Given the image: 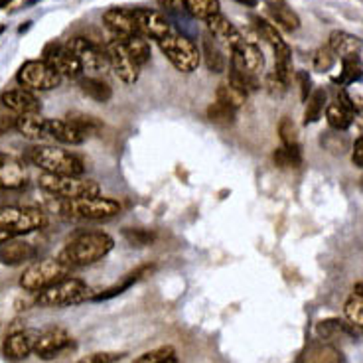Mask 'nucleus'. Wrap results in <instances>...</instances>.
<instances>
[{"label": "nucleus", "instance_id": "1", "mask_svg": "<svg viewBox=\"0 0 363 363\" xmlns=\"http://www.w3.org/2000/svg\"><path fill=\"white\" fill-rule=\"evenodd\" d=\"M113 247H115V239L105 231H77L65 241L57 259L69 269L89 267L103 261L113 251Z\"/></svg>", "mask_w": 363, "mask_h": 363}, {"label": "nucleus", "instance_id": "2", "mask_svg": "<svg viewBox=\"0 0 363 363\" xmlns=\"http://www.w3.org/2000/svg\"><path fill=\"white\" fill-rule=\"evenodd\" d=\"M26 160L38 166L45 174H57V176H83L85 164L72 150H64L60 146L40 145L32 146L26 150Z\"/></svg>", "mask_w": 363, "mask_h": 363}, {"label": "nucleus", "instance_id": "3", "mask_svg": "<svg viewBox=\"0 0 363 363\" xmlns=\"http://www.w3.org/2000/svg\"><path fill=\"white\" fill-rule=\"evenodd\" d=\"M38 186L60 200H77L101 196V186L95 180L83 176H57V174H40Z\"/></svg>", "mask_w": 363, "mask_h": 363}, {"label": "nucleus", "instance_id": "4", "mask_svg": "<svg viewBox=\"0 0 363 363\" xmlns=\"http://www.w3.org/2000/svg\"><path fill=\"white\" fill-rule=\"evenodd\" d=\"M121 203L113 198L93 196V198H77V200H60L62 216L69 219H87V221H105L117 218L121 213Z\"/></svg>", "mask_w": 363, "mask_h": 363}, {"label": "nucleus", "instance_id": "5", "mask_svg": "<svg viewBox=\"0 0 363 363\" xmlns=\"http://www.w3.org/2000/svg\"><path fill=\"white\" fill-rule=\"evenodd\" d=\"M160 52L166 55V60L180 73H194L201 64V52L194 40L184 34H168L162 40H158Z\"/></svg>", "mask_w": 363, "mask_h": 363}, {"label": "nucleus", "instance_id": "6", "mask_svg": "<svg viewBox=\"0 0 363 363\" xmlns=\"http://www.w3.org/2000/svg\"><path fill=\"white\" fill-rule=\"evenodd\" d=\"M69 271L72 269L62 263L60 259H40V261H34L28 269H24L22 277H20V286L26 292L38 294L65 277H69Z\"/></svg>", "mask_w": 363, "mask_h": 363}, {"label": "nucleus", "instance_id": "7", "mask_svg": "<svg viewBox=\"0 0 363 363\" xmlns=\"http://www.w3.org/2000/svg\"><path fill=\"white\" fill-rule=\"evenodd\" d=\"M91 289L82 281V279H73L65 277L60 282L52 284L50 289L38 292L36 304L42 308H62V306H72L79 304L83 300L91 298Z\"/></svg>", "mask_w": 363, "mask_h": 363}, {"label": "nucleus", "instance_id": "8", "mask_svg": "<svg viewBox=\"0 0 363 363\" xmlns=\"http://www.w3.org/2000/svg\"><path fill=\"white\" fill-rule=\"evenodd\" d=\"M62 75L54 67L45 64L44 60H30L22 65L16 73V82L22 89L32 91H52L62 85Z\"/></svg>", "mask_w": 363, "mask_h": 363}, {"label": "nucleus", "instance_id": "9", "mask_svg": "<svg viewBox=\"0 0 363 363\" xmlns=\"http://www.w3.org/2000/svg\"><path fill=\"white\" fill-rule=\"evenodd\" d=\"M67 48L72 50L73 54L77 55L79 64H82L83 72L89 73H105L109 69V57L105 48H101L99 44H95L93 40L83 36H75L67 42Z\"/></svg>", "mask_w": 363, "mask_h": 363}, {"label": "nucleus", "instance_id": "10", "mask_svg": "<svg viewBox=\"0 0 363 363\" xmlns=\"http://www.w3.org/2000/svg\"><path fill=\"white\" fill-rule=\"evenodd\" d=\"M105 52H107V57H109L111 69L115 72L118 79L127 83V85H135L138 82V75H140V65L136 64L133 55L128 54L125 42L118 40V38H113L105 44Z\"/></svg>", "mask_w": 363, "mask_h": 363}, {"label": "nucleus", "instance_id": "11", "mask_svg": "<svg viewBox=\"0 0 363 363\" xmlns=\"http://www.w3.org/2000/svg\"><path fill=\"white\" fill-rule=\"evenodd\" d=\"M42 60L50 67H54L55 72L60 73L62 77L67 79H79L83 75V67L77 60V55L73 54L72 50L67 48V44H60V42H52L44 48Z\"/></svg>", "mask_w": 363, "mask_h": 363}, {"label": "nucleus", "instance_id": "12", "mask_svg": "<svg viewBox=\"0 0 363 363\" xmlns=\"http://www.w3.org/2000/svg\"><path fill=\"white\" fill-rule=\"evenodd\" d=\"M69 347H73V337L69 336V332L60 326L45 328L44 332H40L36 337V344H34V354L44 359V362H50V359H55L62 354H65Z\"/></svg>", "mask_w": 363, "mask_h": 363}, {"label": "nucleus", "instance_id": "13", "mask_svg": "<svg viewBox=\"0 0 363 363\" xmlns=\"http://www.w3.org/2000/svg\"><path fill=\"white\" fill-rule=\"evenodd\" d=\"M133 16H135L136 30L140 36L146 40H162L168 34H172L170 22L164 16L162 12L152 9H133Z\"/></svg>", "mask_w": 363, "mask_h": 363}, {"label": "nucleus", "instance_id": "14", "mask_svg": "<svg viewBox=\"0 0 363 363\" xmlns=\"http://www.w3.org/2000/svg\"><path fill=\"white\" fill-rule=\"evenodd\" d=\"M229 67L259 77V73L264 69V55L259 44L243 42L241 45H237L235 50H231V65Z\"/></svg>", "mask_w": 363, "mask_h": 363}, {"label": "nucleus", "instance_id": "15", "mask_svg": "<svg viewBox=\"0 0 363 363\" xmlns=\"http://www.w3.org/2000/svg\"><path fill=\"white\" fill-rule=\"evenodd\" d=\"M28 168L20 158L0 152V190H22L28 184Z\"/></svg>", "mask_w": 363, "mask_h": 363}, {"label": "nucleus", "instance_id": "16", "mask_svg": "<svg viewBox=\"0 0 363 363\" xmlns=\"http://www.w3.org/2000/svg\"><path fill=\"white\" fill-rule=\"evenodd\" d=\"M206 24H208L209 36L213 38L219 45L227 48L229 52H231V50H235L237 45H241L243 42H245L243 32H241V30H237V28L233 26V22L227 18V16H223L221 12L216 14V16H211Z\"/></svg>", "mask_w": 363, "mask_h": 363}, {"label": "nucleus", "instance_id": "17", "mask_svg": "<svg viewBox=\"0 0 363 363\" xmlns=\"http://www.w3.org/2000/svg\"><path fill=\"white\" fill-rule=\"evenodd\" d=\"M0 105L9 109L14 115H30V113H40L42 103L36 97V93L28 89H9L0 93Z\"/></svg>", "mask_w": 363, "mask_h": 363}, {"label": "nucleus", "instance_id": "18", "mask_svg": "<svg viewBox=\"0 0 363 363\" xmlns=\"http://www.w3.org/2000/svg\"><path fill=\"white\" fill-rule=\"evenodd\" d=\"M45 138L62 143V145L77 146L85 143L87 135L77 127H73L65 118H45Z\"/></svg>", "mask_w": 363, "mask_h": 363}, {"label": "nucleus", "instance_id": "19", "mask_svg": "<svg viewBox=\"0 0 363 363\" xmlns=\"http://www.w3.org/2000/svg\"><path fill=\"white\" fill-rule=\"evenodd\" d=\"M103 24L107 26L113 38H118V40H127V38L138 34L133 10L109 9L103 14Z\"/></svg>", "mask_w": 363, "mask_h": 363}, {"label": "nucleus", "instance_id": "20", "mask_svg": "<svg viewBox=\"0 0 363 363\" xmlns=\"http://www.w3.org/2000/svg\"><path fill=\"white\" fill-rule=\"evenodd\" d=\"M34 259H36V247L28 241H22L20 237H14L0 245V264L16 267V264L28 263Z\"/></svg>", "mask_w": 363, "mask_h": 363}, {"label": "nucleus", "instance_id": "21", "mask_svg": "<svg viewBox=\"0 0 363 363\" xmlns=\"http://www.w3.org/2000/svg\"><path fill=\"white\" fill-rule=\"evenodd\" d=\"M38 334L34 332H12L6 336L2 344V354L12 362L26 359L28 355L34 354V344H36Z\"/></svg>", "mask_w": 363, "mask_h": 363}, {"label": "nucleus", "instance_id": "22", "mask_svg": "<svg viewBox=\"0 0 363 363\" xmlns=\"http://www.w3.org/2000/svg\"><path fill=\"white\" fill-rule=\"evenodd\" d=\"M267 12L271 16L272 24L282 30V32H294L300 28V18L298 14L289 6L284 4L282 0H271L267 2Z\"/></svg>", "mask_w": 363, "mask_h": 363}, {"label": "nucleus", "instance_id": "23", "mask_svg": "<svg viewBox=\"0 0 363 363\" xmlns=\"http://www.w3.org/2000/svg\"><path fill=\"white\" fill-rule=\"evenodd\" d=\"M328 48L337 57H345V55L359 54L363 50V40L350 34V32H344V30H334L330 34V40H328Z\"/></svg>", "mask_w": 363, "mask_h": 363}, {"label": "nucleus", "instance_id": "24", "mask_svg": "<svg viewBox=\"0 0 363 363\" xmlns=\"http://www.w3.org/2000/svg\"><path fill=\"white\" fill-rule=\"evenodd\" d=\"M201 60L211 73H223L227 69V57L221 45L213 38L206 34L201 38Z\"/></svg>", "mask_w": 363, "mask_h": 363}, {"label": "nucleus", "instance_id": "25", "mask_svg": "<svg viewBox=\"0 0 363 363\" xmlns=\"http://www.w3.org/2000/svg\"><path fill=\"white\" fill-rule=\"evenodd\" d=\"M14 130H18L28 140H48L45 138V118L40 113L18 115Z\"/></svg>", "mask_w": 363, "mask_h": 363}, {"label": "nucleus", "instance_id": "26", "mask_svg": "<svg viewBox=\"0 0 363 363\" xmlns=\"http://www.w3.org/2000/svg\"><path fill=\"white\" fill-rule=\"evenodd\" d=\"M79 89L83 95H87L89 99L97 101V103H107L113 97V89L107 82H103L101 77H93V75H82L79 79Z\"/></svg>", "mask_w": 363, "mask_h": 363}, {"label": "nucleus", "instance_id": "27", "mask_svg": "<svg viewBox=\"0 0 363 363\" xmlns=\"http://www.w3.org/2000/svg\"><path fill=\"white\" fill-rule=\"evenodd\" d=\"M247 97H249V95H247L245 91L239 89L235 83H231L229 79L223 83H219L218 91H216V101L233 111L241 109L247 103Z\"/></svg>", "mask_w": 363, "mask_h": 363}, {"label": "nucleus", "instance_id": "28", "mask_svg": "<svg viewBox=\"0 0 363 363\" xmlns=\"http://www.w3.org/2000/svg\"><path fill=\"white\" fill-rule=\"evenodd\" d=\"M123 42H125V45H127L128 54L133 55V60H135L136 64L140 65V67H145L146 64H150L152 48H150V42H148L145 36L135 34V36L127 38V40H123Z\"/></svg>", "mask_w": 363, "mask_h": 363}, {"label": "nucleus", "instance_id": "29", "mask_svg": "<svg viewBox=\"0 0 363 363\" xmlns=\"http://www.w3.org/2000/svg\"><path fill=\"white\" fill-rule=\"evenodd\" d=\"M342 352L330 344H314L304 355V363H342Z\"/></svg>", "mask_w": 363, "mask_h": 363}, {"label": "nucleus", "instance_id": "30", "mask_svg": "<svg viewBox=\"0 0 363 363\" xmlns=\"http://www.w3.org/2000/svg\"><path fill=\"white\" fill-rule=\"evenodd\" d=\"M363 75V62L359 54L354 55H345L342 57V72H340V77H336L334 82L337 85H350V83H355Z\"/></svg>", "mask_w": 363, "mask_h": 363}, {"label": "nucleus", "instance_id": "31", "mask_svg": "<svg viewBox=\"0 0 363 363\" xmlns=\"http://www.w3.org/2000/svg\"><path fill=\"white\" fill-rule=\"evenodd\" d=\"M186 2V12H190L194 18L208 22L211 16L221 12L219 0H184Z\"/></svg>", "mask_w": 363, "mask_h": 363}, {"label": "nucleus", "instance_id": "32", "mask_svg": "<svg viewBox=\"0 0 363 363\" xmlns=\"http://www.w3.org/2000/svg\"><path fill=\"white\" fill-rule=\"evenodd\" d=\"M326 91L316 89L310 93L308 101H306V111H304V125H312V123H318L322 113L326 109Z\"/></svg>", "mask_w": 363, "mask_h": 363}, {"label": "nucleus", "instance_id": "33", "mask_svg": "<svg viewBox=\"0 0 363 363\" xmlns=\"http://www.w3.org/2000/svg\"><path fill=\"white\" fill-rule=\"evenodd\" d=\"M272 160H274V164H277L279 168H298L300 164H302V150H300V145H281L274 150Z\"/></svg>", "mask_w": 363, "mask_h": 363}, {"label": "nucleus", "instance_id": "34", "mask_svg": "<svg viewBox=\"0 0 363 363\" xmlns=\"http://www.w3.org/2000/svg\"><path fill=\"white\" fill-rule=\"evenodd\" d=\"M123 239L127 241L130 247H148L156 241L155 229H145V227H125L123 229Z\"/></svg>", "mask_w": 363, "mask_h": 363}, {"label": "nucleus", "instance_id": "35", "mask_svg": "<svg viewBox=\"0 0 363 363\" xmlns=\"http://www.w3.org/2000/svg\"><path fill=\"white\" fill-rule=\"evenodd\" d=\"M22 213H24V208H18V206H2L0 208V229L9 231L12 237H20V221H22Z\"/></svg>", "mask_w": 363, "mask_h": 363}, {"label": "nucleus", "instance_id": "36", "mask_svg": "<svg viewBox=\"0 0 363 363\" xmlns=\"http://www.w3.org/2000/svg\"><path fill=\"white\" fill-rule=\"evenodd\" d=\"M326 121L330 128H334V130H347V128L352 127V123H354V117L344 111L337 103H330L326 107Z\"/></svg>", "mask_w": 363, "mask_h": 363}, {"label": "nucleus", "instance_id": "37", "mask_svg": "<svg viewBox=\"0 0 363 363\" xmlns=\"http://www.w3.org/2000/svg\"><path fill=\"white\" fill-rule=\"evenodd\" d=\"M65 121H69L73 127H77L82 133L89 136L93 133H99L103 123H101L97 117H91V115H85V113H79V111H73V113H67L65 115Z\"/></svg>", "mask_w": 363, "mask_h": 363}, {"label": "nucleus", "instance_id": "38", "mask_svg": "<svg viewBox=\"0 0 363 363\" xmlns=\"http://www.w3.org/2000/svg\"><path fill=\"white\" fill-rule=\"evenodd\" d=\"M206 115H208V118L213 125H219V127H229V125L235 123V111L229 109L225 105H221L218 101L209 105Z\"/></svg>", "mask_w": 363, "mask_h": 363}, {"label": "nucleus", "instance_id": "39", "mask_svg": "<svg viewBox=\"0 0 363 363\" xmlns=\"http://www.w3.org/2000/svg\"><path fill=\"white\" fill-rule=\"evenodd\" d=\"M345 318L354 328H363V296L359 294H352L345 300L344 306Z\"/></svg>", "mask_w": 363, "mask_h": 363}, {"label": "nucleus", "instance_id": "40", "mask_svg": "<svg viewBox=\"0 0 363 363\" xmlns=\"http://www.w3.org/2000/svg\"><path fill=\"white\" fill-rule=\"evenodd\" d=\"M318 336L322 337H332L334 334H354V326L352 324H347L344 320H336V318H332V320H322L320 324L316 326Z\"/></svg>", "mask_w": 363, "mask_h": 363}, {"label": "nucleus", "instance_id": "41", "mask_svg": "<svg viewBox=\"0 0 363 363\" xmlns=\"http://www.w3.org/2000/svg\"><path fill=\"white\" fill-rule=\"evenodd\" d=\"M337 62V55L328 48V45H320L316 52L312 54V67L316 72H330Z\"/></svg>", "mask_w": 363, "mask_h": 363}, {"label": "nucleus", "instance_id": "42", "mask_svg": "<svg viewBox=\"0 0 363 363\" xmlns=\"http://www.w3.org/2000/svg\"><path fill=\"white\" fill-rule=\"evenodd\" d=\"M229 82L235 83L239 89H243L249 95V93H253L261 87V83H259V77H255V75H249V73H241L233 69V67H229Z\"/></svg>", "mask_w": 363, "mask_h": 363}, {"label": "nucleus", "instance_id": "43", "mask_svg": "<svg viewBox=\"0 0 363 363\" xmlns=\"http://www.w3.org/2000/svg\"><path fill=\"white\" fill-rule=\"evenodd\" d=\"M174 355H176V352H174L172 345H162V347H156V350H150V352L138 355L133 363H164Z\"/></svg>", "mask_w": 363, "mask_h": 363}, {"label": "nucleus", "instance_id": "44", "mask_svg": "<svg viewBox=\"0 0 363 363\" xmlns=\"http://www.w3.org/2000/svg\"><path fill=\"white\" fill-rule=\"evenodd\" d=\"M279 136H281V143L284 146L298 145V128L289 117H284L279 123Z\"/></svg>", "mask_w": 363, "mask_h": 363}, {"label": "nucleus", "instance_id": "45", "mask_svg": "<svg viewBox=\"0 0 363 363\" xmlns=\"http://www.w3.org/2000/svg\"><path fill=\"white\" fill-rule=\"evenodd\" d=\"M264 87H267V91L271 93L272 97H281V95H284L286 89H289V83L284 82V79H281V77L277 75V72H271L264 75Z\"/></svg>", "mask_w": 363, "mask_h": 363}, {"label": "nucleus", "instance_id": "46", "mask_svg": "<svg viewBox=\"0 0 363 363\" xmlns=\"http://www.w3.org/2000/svg\"><path fill=\"white\" fill-rule=\"evenodd\" d=\"M125 354H111V352H97V354L85 355L77 363H115L118 362Z\"/></svg>", "mask_w": 363, "mask_h": 363}, {"label": "nucleus", "instance_id": "47", "mask_svg": "<svg viewBox=\"0 0 363 363\" xmlns=\"http://www.w3.org/2000/svg\"><path fill=\"white\" fill-rule=\"evenodd\" d=\"M296 82H298L300 85V99L306 103L310 97V93H312V79H310V73L304 72V69L296 72Z\"/></svg>", "mask_w": 363, "mask_h": 363}, {"label": "nucleus", "instance_id": "48", "mask_svg": "<svg viewBox=\"0 0 363 363\" xmlns=\"http://www.w3.org/2000/svg\"><path fill=\"white\" fill-rule=\"evenodd\" d=\"M337 105L342 107L344 111H347L352 117H354L355 113H357V107H355V103H354V97L347 93L345 89H340L337 91Z\"/></svg>", "mask_w": 363, "mask_h": 363}, {"label": "nucleus", "instance_id": "49", "mask_svg": "<svg viewBox=\"0 0 363 363\" xmlns=\"http://www.w3.org/2000/svg\"><path fill=\"white\" fill-rule=\"evenodd\" d=\"M156 2L166 12H186V2L184 0H156Z\"/></svg>", "mask_w": 363, "mask_h": 363}, {"label": "nucleus", "instance_id": "50", "mask_svg": "<svg viewBox=\"0 0 363 363\" xmlns=\"http://www.w3.org/2000/svg\"><path fill=\"white\" fill-rule=\"evenodd\" d=\"M352 162L357 168H363V136H359L354 143V146H352Z\"/></svg>", "mask_w": 363, "mask_h": 363}, {"label": "nucleus", "instance_id": "51", "mask_svg": "<svg viewBox=\"0 0 363 363\" xmlns=\"http://www.w3.org/2000/svg\"><path fill=\"white\" fill-rule=\"evenodd\" d=\"M16 127V117H2L0 118V135L6 133L10 128Z\"/></svg>", "mask_w": 363, "mask_h": 363}, {"label": "nucleus", "instance_id": "52", "mask_svg": "<svg viewBox=\"0 0 363 363\" xmlns=\"http://www.w3.org/2000/svg\"><path fill=\"white\" fill-rule=\"evenodd\" d=\"M10 239H14V237L10 235L9 231H4V229H0V245H2V243H6V241H10Z\"/></svg>", "mask_w": 363, "mask_h": 363}, {"label": "nucleus", "instance_id": "53", "mask_svg": "<svg viewBox=\"0 0 363 363\" xmlns=\"http://www.w3.org/2000/svg\"><path fill=\"white\" fill-rule=\"evenodd\" d=\"M359 186H362V190H363V176H362V182H359Z\"/></svg>", "mask_w": 363, "mask_h": 363}, {"label": "nucleus", "instance_id": "54", "mask_svg": "<svg viewBox=\"0 0 363 363\" xmlns=\"http://www.w3.org/2000/svg\"><path fill=\"white\" fill-rule=\"evenodd\" d=\"M2 32H4V26H0V34H2Z\"/></svg>", "mask_w": 363, "mask_h": 363}]
</instances>
